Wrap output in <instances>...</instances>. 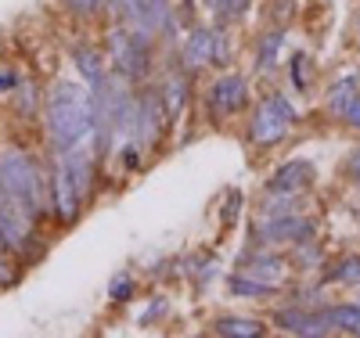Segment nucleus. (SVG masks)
Segmentation results:
<instances>
[{
	"label": "nucleus",
	"instance_id": "1",
	"mask_svg": "<svg viewBox=\"0 0 360 338\" xmlns=\"http://www.w3.org/2000/svg\"><path fill=\"white\" fill-rule=\"evenodd\" d=\"M44 126L54 155H65L69 148L94 137V94H90V86L58 79L44 101Z\"/></svg>",
	"mask_w": 360,
	"mask_h": 338
},
{
	"label": "nucleus",
	"instance_id": "2",
	"mask_svg": "<svg viewBox=\"0 0 360 338\" xmlns=\"http://www.w3.org/2000/svg\"><path fill=\"white\" fill-rule=\"evenodd\" d=\"M98 141L90 137L76 148H69L65 155H58L54 173H51V209L58 223H76L83 202L90 195V180H94V166H98Z\"/></svg>",
	"mask_w": 360,
	"mask_h": 338
},
{
	"label": "nucleus",
	"instance_id": "3",
	"mask_svg": "<svg viewBox=\"0 0 360 338\" xmlns=\"http://www.w3.org/2000/svg\"><path fill=\"white\" fill-rule=\"evenodd\" d=\"M0 180H4V188L11 191V198L22 205V212L33 223L47 212L51 183L44 180V173L33 162V155H25V151H18V148H8L4 155H0Z\"/></svg>",
	"mask_w": 360,
	"mask_h": 338
},
{
	"label": "nucleus",
	"instance_id": "4",
	"mask_svg": "<svg viewBox=\"0 0 360 338\" xmlns=\"http://www.w3.org/2000/svg\"><path fill=\"white\" fill-rule=\"evenodd\" d=\"M108 58H112V72L137 83L141 76H148V69H152V44H148V33H141L134 25L130 29H112Z\"/></svg>",
	"mask_w": 360,
	"mask_h": 338
},
{
	"label": "nucleus",
	"instance_id": "5",
	"mask_svg": "<svg viewBox=\"0 0 360 338\" xmlns=\"http://www.w3.org/2000/svg\"><path fill=\"white\" fill-rule=\"evenodd\" d=\"M295 119H299V112L288 101V94H266L249 119V141L259 148L278 144V141H285V134L292 130Z\"/></svg>",
	"mask_w": 360,
	"mask_h": 338
},
{
	"label": "nucleus",
	"instance_id": "6",
	"mask_svg": "<svg viewBox=\"0 0 360 338\" xmlns=\"http://www.w3.org/2000/svg\"><path fill=\"white\" fill-rule=\"evenodd\" d=\"M33 227H37V223L25 216L22 205L11 198V191L4 188V180H0V241H4L11 252L29 256V245L37 241Z\"/></svg>",
	"mask_w": 360,
	"mask_h": 338
},
{
	"label": "nucleus",
	"instance_id": "7",
	"mask_svg": "<svg viewBox=\"0 0 360 338\" xmlns=\"http://www.w3.org/2000/svg\"><path fill=\"white\" fill-rule=\"evenodd\" d=\"M180 61H184L188 72L205 69V65H227V37L220 29H205V25L191 29L184 51H180Z\"/></svg>",
	"mask_w": 360,
	"mask_h": 338
},
{
	"label": "nucleus",
	"instance_id": "8",
	"mask_svg": "<svg viewBox=\"0 0 360 338\" xmlns=\"http://www.w3.org/2000/svg\"><path fill=\"white\" fill-rule=\"evenodd\" d=\"M256 230L263 245H307L317 238V220L303 216V212H285V216H263Z\"/></svg>",
	"mask_w": 360,
	"mask_h": 338
},
{
	"label": "nucleus",
	"instance_id": "9",
	"mask_svg": "<svg viewBox=\"0 0 360 338\" xmlns=\"http://www.w3.org/2000/svg\"><path fill=\"white\" fill-rule=\"evenodd\" d=\"M205 105L217 119H231L234 112H242L249 105V83L238 72H220L205 90Z\"/></svg>",
	"mask_w": 360,
	"mask_h": 338
},
{
	"label": "nucleus",
	"instance_id": "10",
	"mask_svg": "<svg viewBox=\"0 0 360 338\" xmlns=\"http://www.w3.org/2000/svg\"><path fill=\"white\" fill-rule=\"evenodd\" d=\"M274 324L285 334H299V338H317V334H335L332 320H328V310H307V306H281L274 313Z\"/></svg>",
	"mask_w": 360,
	"mask_h": 338
},
{
	"label": "nucleus",
	"instance_id": "11",
	"mask_svg": "<svg viewBox=\"0 0 360 338\" xmlns=\"http://www.w3.org/2000/svg\"><path fill=\"white\" fill-rule=\"evenodd\" d=\"M119 8H123L127 22L148 37L169 29V0H119Z\"/></svg>",
	"mask_w": 360,
	"mask_h": 338
},
{
	"label": "nucleus",
	"instance_id": "12",
	"mask_svg": "<svg viewBox=\"0 0 360 338\" xmlns=\"http://www.w3.org/2000/svg\"><path fill=\"white\" fill-rule=\"evenodd\" d=\"M314 176H317V169H314L310 162H303V159H292V162H285V166H281L274 176L266 180V191H281V195H303V191H310Z\"/></svg>",
	"mask_w": 360,
	"mask_h": 338
},
{
	"label": "nucleus",
	"instance_id": "13",
	"mask_svg": "<svg viewBox=\"0 0 360 338\" xmlns=\"http://www.w3.org/2000/svg\"><path fill=\"white\" fill-rule=\"evenodd\" d=\"M238 270L242 273H249V278H256V281H266V285H281V278H285V270H288V263L281 259V256H274V252H245L242 256V263H238Z\"/></svg>",
	"mask_w": 360,
	"mask_h": 338
},
{
	"label": "nucleus",
	"instance_id": "14",
	"mask_svg": "<svg viewBox=\"0 0 360 338\" xmlns=\"http://www.w3.org/2000/svg\"><path fill=\"white\" fill-rule=\"evenodd\" d=\"M356 94H360V79L353 72H346V76L332 79V86H328V94H324V105H328V112H332L335 119H346V112L356 101Z\"/></svg>",
	"mask_w": 360,
	"mask_h": 338
},
{
	"label": "nucleus",
	"instance_id": "15",
	"mask_svg": "<svg viewBox=\"0 0 360 338\" xmlns=\"http://www.w3.org/2000/svg\"><path fill=\"white\" fill-rule=\"evenodd\" d=\"M72 61H76V69H79V76H83L86 86H98L112 72V65H105L101 51H94V47H76L72 51Z\"/></svg>",
	"mask_w": 360,
	"mask_h": 338
},
{
	"label": "nucleus",
	"instance_id": "16",
	"mask_svg": "<svg viewBox=\"0 0 360 338\" xmlns=\"http://www.w3.org/2000/svg\"><path fill=\"white\" fill-rule=\"evenodd\" d=\"M281 51H285V33H281V29L263 33L259 37V47H256V69L259 72H274L278 61H281Z\"/></svg>",
	"mask_w": 360,
	"mask_h": 338
},
{
	"label": "nucleus",
	"instance_id": "17",
	"mask_svg": "<svg viewBox=\"0 0 360 338\" xmlns=\"http://www.w3.org/2000/svg\"><path fill=\"white\" fill-rule=\"evenodd\" d=\"M162 105H166V112H169V119H176L180 112H184V105H188V76L184 72H169L166 79H162Z\"/></svg>",
	"mask_w": 360,
	"mask_h": 338
},
{
	"label": "nucleus",
	"instance_id": "18",
	"mask_svg": "<svg viewBox=\"0 0 360 338\" xmlns=\"http://www.w3.org/2000/svg\"><path fill=\"white\" fill-rule=\"evenodd\" d=\"M227 288H231V295H242V299H270V295L281 292V285L256 281V278H249V273H242V270L227 278Z\"/></svg>",
	"mask_w": 360,
	"mask_h": 338
},
{
	"label": "nucleus",
	"instance_id": "19",
	"mask_svg": "<svg viewBox=\"0 0 360 338\" xmlns=\"http://www.w3.org/2000/svg\"><path fill=\"white\" fill-rule=\"evenodd\" d=\"M213 331L224 334V338H259L266 327H263V320H256V317H220V320L213 324Z\"/></svg>",
	"mask_w": 360,
	"mask_h": 338
},
{
	"label": "nucleus",
	"instance_id": "20",
	"mask_svg": "<svg viewBox=\"0 0 360 338\" xmlns=\"http://www.w3.org/2000/svg\"><path fill=\"white\" fill-rule=\"evenodd\" d=\"M328 320H332L335 331L342 334H356L360 338V302H342V306H324Z\"/></svg>",
	"mask_w": 360,
	"mask_h": 338
},
{
	"label": "nucleus",
	"instance_id": "21",
	"mask_svg": "<svg viewBox=\"0 0 360 338\" xmlns=\"http://www.w3.org/2000/svg\"><path fill=\"white\" fill-rule=\"evenodd\" d=\"M332 285H346V288H360V256H346L335 263V270L328 273Z\"/></svg>",
	"mask_w": 360,
	"mask_h": 338
},
{
	"label": "nucleus",
	"instance_id": "22",
	"mask_svg": "<svg viewBox=\"0 0 360 338\" xmlns=\"http://www.w3.org/2000/svg\"><path fill=\"white\" fill-rule=\"evenodd\" d=\"M202 4H205L209 11H217V18L234 22V18H242V15L249 11L252 0H202Z\"/></svg>",
	"mask_w": 360,
	"mask_h": 338
},
{
	"label": "nucleus",
	"instance_id": "23",
	"mask_svg": "<svg viewBox=\"0 0 360 338\" xmlns=\"http://www.w3.org/2000/svg\"><path fill=\"white\" fill-rule=\"evenodd\" d=\"M8 252H11L8 245H0V288L15 285V278H18V270H15V263H11V256H8Z\"/></svg>",
	"mask_w": 360,
	"mask_h": 338
},
{
	"label": "nucleus",
	"instance_id": "24",
	"mask_svg": "<svg viewBox=\"0 0 360 338\" xmlns=\"http://www.w3.org/2000/svg\"><path fill=\"white\" fill-rule=\"evenodd\" d=\"M108 295H112L115 302H127V299L134 295V278H130V273H119V278L112 281V288H108Z\"/></svg>",
	"mask_w": 360,
	"mask_h": 338
},
{
	"label": "nucleus",
	"instance_id": "25",
	"mask_svg": "<svg viewBox=\"0 0 360 338\" xmlns=\"http://www.w3.org/2000/svg\"><path fill=\"white\" fill-rule=\"evenodd\" d=\"M307 69H310V54H295L292 58V79H295V86L299 90H307Z\"/></svg>",
	"mask_w": 360,
	"mask_h": 338
},
{
	"label": "nucleus",
	"instance_id": "26",
	"mask_svg": "<svg viewBox=\"0 0 360 338\" xmlns=\"http://www.w3.org/2000/svg\"><path fill=\"white\" fill-rule=\"evenodd\" d=\"M101 4H105V0H65V8H69L72 15H79V18L98 15V11H101Z\"/></svg>",
	"mask_w": 360,
	"mask_h": 338
},
{
	"label": "nucleus",
	"instance_id": "27",
	"mask_svg": "<svg viewBox=\"0 0 360 338\" xmlns=\"http://www.w3.org/2000/svg\"><path fill=\"white\" fill-rule=\"evenodd\" d=\"M18 112H22V115H25V112H29V115L37 112V86H33V83L18 90Z\"/></svg>",
	"mask_w": 360,
	"mask_h": 338
},
{
	"label": "nucleus",
	"instance_id": "28",
	"mask_svg": "<svg viewBox=\"0 0 360 338\" xmlns=\"http://www.w3.org/2000/svg\"><path fill=\"white\" fill-rule=\"evenodd\" d=\"M342 176L353 180L356 188H360V148L353 151V155H346V162H342Z\"/></svg>",
	"mask_w": 360,
	"mask_h": 338
},
{
	"label": "nucleus",
	"instance_id": "29",
	"mask_svg": "<svg viewBox=\"0 0 360 338\" xmlns=\"http://www.w3.org/2000/svg\"><path fill=\"white\" fill-rule=\"evenodd\" d=\"M346 122H349L353 130H360V94H356V101L349 105V112H346Z\"/></svg>",
	"mask_w": 360,
	"mask_h": 338
},
{
	"label": "nucleus",
	"instance_id": "30",
	"mask_svg": "<svg viewBox=\"0 0 360 338\" xmlns=\"http://www.w3.org/2000/svg\"><path fill=\"white\" fill-rule=\"evenodd\" d=\"M15 86V76L11 72H0V90H11Z\"/></svg>",
	"mask_w": 360,
	"mask_h": 338
},
{
	"label": "nucleus",
	"instance_id": "31",
	"mask_svg": "<svg viewBox=\"0 0 360 338\" xmlns=\"http://www.w3.org/2000/svg\"><path fill=\"white\" fill-rule=\"evenodd\" d=\"M356 33H360V11H356Z\"/></svg>",
	"mask_w": 360,
	"mask_h": 338
},
{
	"label": "nucleus",
	"instance_id": "32",
	"mask_svg": "<svg viewBox=\"0 0 360 338\" xmlns=\"http://www.w3.org/2000/svg\"><path fill=\"white\" fill-rule=\"evenodd\" d=\"M356 205H360V202H356Z\"/></svg>",
	"mask_w": 360,
	"mask_h": 338
}]
</instances>
